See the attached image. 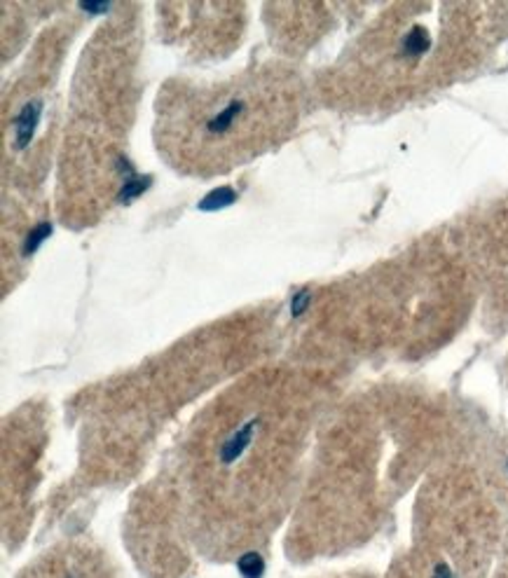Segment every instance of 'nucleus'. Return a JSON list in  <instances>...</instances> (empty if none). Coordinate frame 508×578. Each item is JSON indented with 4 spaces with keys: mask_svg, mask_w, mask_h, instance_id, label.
Masks as SVG:
<instances>
[{
    "mask_svg": "<svg viewBox=\"0 0 508 578\" xmlns=\"http://www.w3.org/2000/svg\"><path fill=\"white\" fill-rule=\"evenodd\" d=\"M276 73H246L214 85H179L159 105V152L176 169L223 174L291 132L295 90Z\"/></svg>",
    "mask_w": 508,
    "mask_h": 578,
    "instance_id": "nucleus-1",
    "label": "nucleus"
},
{
    "mask_svg": "<svg viewBox=\"0 0 508 578\" xmlns=\"http://www.w3.org/2000/svg\"><path fill=\"white\" fill-rule=\"evenodd\" d=\"M253 426H256V422H249L246 426L237 429V433L230 435V440H225V445L221 447V462L223 464H232L234 459L246 450V445H249L251 438H253Z\"/></svg>",
    "mask_w": 508,
    "mask_h": 578,
    "instance_id": "nucleus-2",
    "label": "nucleus"
},
{
    "mask_svg": "<svg viewBox=\"0 0 508 578\" xmlns=\"http://www.w3.org/2000/svg\"><path fill=\"white\" fill-rule=\"evenodd\" d=\"M237 567H239V574L244 578H260L265 571V562L258 553H246V555H241Z\"/></svg>",
    "mask_w": 508,
    "mask_h": 578,
    "instance_id": "nucleus-3",
    "label": "nucleus"
},
{
    "mask_svg": "<svg viewBox=\"0 0 508 578\" xmlns=\"http://www.w3.org/2000/svg\"><path fill=\"white\" fill-rule=\"evenodd\" d=\"M234 199V194L230 192V190H221V192H211L209 197L204 199L202 202V209H218V206H225V204H230Z\"/></svg>",
    "mask_w": 508,
    "mask_h": 578,
    "instance_id": "nucleus-4",
    "label": "nucleus"
},
{
    "mask_svg": "<svg viewBox=\"0 0 508 578\" xmlns=\"http://www.w3.org/2000/svg\"><path fill=\"white\" fill-rule=\"evenodd\" d=\"M305 305H307V295L303 293V295H298V298H295V302H293V314L298 316L300 311L305 309Z\"/></svg>",
    "mask_w": 508,
    "mask_h": 578,
    "instance_id": "nucleus-5",
    "label": "nucleus"
},
{
    "mask_svg": "<svg viewBox=\"0 0 508 578\" xmlns=\"http://www.w3.org/2000/svg\"><path fill=\"white\" fill-rule=\"evenodd\" d=\"M431 578H450V569L445 567V564H438V567H436V571H434V576Z\"/></svg>",
    "mask_w": 508,
    "mask_h": 578,
    "instance_id": "nucleus-6",
    "label": "nucleus"
}]
</instances>
